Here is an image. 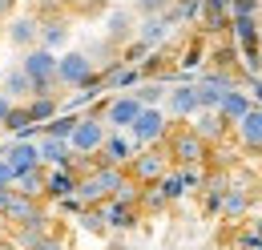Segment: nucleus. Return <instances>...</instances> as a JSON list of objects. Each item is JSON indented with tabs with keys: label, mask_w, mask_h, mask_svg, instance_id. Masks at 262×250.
<instances>
[{
	"label": "nucleus",
	"mask_w": 262,
	"mask_h": 250,
	"mask_svg": "<svg viewBox=\"0 0 262 250\" xmlns=\"http://www.w3.org/2000/svg\"><path fill=\"white\" fill-rule=\"evenodd\" d=\"M4 36L16 45V49H36L40 45V16H12Z\"/></svg>",
	"instance_id": "f8f14e48"
},
{
	"label": "nucleus",
	"mask_w": 262,
	"mask_h": 250,
	"mask_svg": "<svg viewBox=\"0 0 262 250\" xmlns=\"http://www.w3.org/2000/svg\"><path fill=\"white\" fill-rule=\"evenodd\" d=\"M8 202H12V190H0V218H4V210H8Z\"/></svg>",
	"instance_id": "c9c22d12"
},
{
	"label": "nucleus",
	"mask_w": 262,
	"mask_h": 250,
	"mask_svg": "<svg viewBox=\"0 0 262 250\" xmlns=\"http://www.w3.org/2000/svg\"><path fill=\"white\" fill-rule=\"evenodd\" d=\"M105 40L117 49V45H129L133 36H137V20H133L129 8H113V12H105Z\"/></svg>",
	"instance_id": "9b49d317"
},
{
	"label": "nucleus",
	"mask_w": 262,
	"mask_h": 250,
	"mask_svg": "<svg viewBox=\"0 0 262 250\" xmlns=\"http://www.w3.org/2000/svg\"><path fill=\"white\" fill-rule=\"evenodd\" d=\"M165 32H169V20L165 16H145L141 25H137V40L145 45V49H154V45H162Z\"/></svg>",
	"instance_id": "b1692460"
},
{
	"label": "nucleus",
	"mask_w": 262,
	"mask_h": 250,
	"mask_svg": "<svg viewBox=\"0 0 262 250\" xmlns=\"http://www.w3.org/2000/svg\"><path fill=\"white\" fill-rule=\"evenodd\" d=\"M25 109H29V121L33 125H45L57 117V109H61V97H29L25 101Z\"/></svg>",
	"instance_id": "5701e85b"
},
{
	"label": "nucleus",
	"mask_w": 262,
	"mask_h": 250,
	"mask_svg": "<svg viewBox=\"0 0 262 250\" xmlns=\"http://www.w3.org/2000/svg\"><path fill=\"white\" fill-rule=\"evenodd\" d=\"M165 117L169 121H190L198 113V97H194V85H173V89H165V101H162Z\"/></svg>",
	"instance_id": "1a4fd4ad"
},
{
	"label": "nucleus",
	"mask_w": 262,
	"mask_h": 250,
	"mask_svg": "<svg viewBox=\"0 0 262 250\" xmlns=\"http://www.w3.org/2000/svg\"><path fill=\"white\" fill-rule=\"evenodd\" d=\"M97 210H101V218H105L109 230H129V226H137V218H141L137 206H121V202H113V198H105Z\"/></svg>",
	"instance_id": "f3484780"
},
{
	"label": "nucleus",
	"mask_w": 262,
	"mask_h": 250,
	"mask_svg": "<svg viewBox=\"0 0 262 250\" xmlns=\"http://www.w3.org/2000/svg\"><path fill=\"white\" fill-rule=\"evenodd\" d=\"M190 129H194L198 137H202V141H206V145L214 150L218 141H226V133L234 129V125H230V121H222L218 113H194V121H190Z\"/></svg>",
	"instance_id": "4468645a"
},
{
	"label": "nucleus",
	"mask_w": 262,
	"mask_h": 250,
	"mask_svg": "<svg viewBox=\"0 0 262 250\" xmlns=\"http://www.w3.org/2000/svg\"><path fill=\"white\" fill-rule=\"evenodd\" d=\"M250 198H254V190H250V186H226L218 214H222V218H230V222H242L246 214H250Z\"/></svg>",
	"instance_id": "ddd939ff"
},
{
	"label": "nucleus",
	"mask_w": 262,
	"mask_h": 250,
	"mask_svg": "<svg viewBox=\"0 0 262 250\" xmlns=\"http://www.w3.org/2000/svg\"><path fill=\"white\" fill-rule=\"evenodd\" d=\"M33 250H65V238H61L57 230H49V234H45V238H40Z\"/></svg>",
	"instance_id": "2f4dec72"
},
{
	"label": "nucleus",
	"mask_w": 262,
	"mask_h": 250,
	"mask_svg": "<svg viewBox=\"0 0 262 250\" xmlns=\"http://www.w3.org/2000/svg\"><path fill=\"white\" fill-rule=\"evenodd\" d=\"M258 45H262V16H258Z\"/></svg>",
	"instance_id": "e433bc0d"
},
{
	"label": "nucleus",
	"mask_w": 262,
	"mask_h": 250,
	"mask_svg": "<svg viewBox=\"0 0 262 250\" xmlns=\"http://www.w3.org/2000/svg\"><path fill=\"white\" fill-rule=\"evenodd\" d=\"M97 73V65L89 53H81V49H73V53H61L57 57V85L61 89H77L85 77H93Z\"/></svg>",
	"instance_id": "423d86ee"
},
{
	"label": "nucleus",
	"mask_w": 262,
	"mask_h": 250,
	"mask_svg": "<svg viewBox=\"0 0 262 250\" xmlns=\"http://www.w3.org/2000/svg\"><path fill=\"white\" fill-rule=\"evenodd\" d=\"M0 93L8 97V101H12V105H25V101H29V97H33V81H29V77H25V69H20V65H16V69H8V73H4V81H0Z\"/></svg>",
	"instance_id": "a211bd4d"
},
{
	"label": "nucleus",
	"mask_w": 262,
	"mask_h": 250,
	"mask_svg": "<svg viewBox=\"0 0 262 250\" xmlns=\"http://www.w3.org/2000/svg\"><path fill=\"white\" fill-rule=\"evenodd\" d=\"M0 242H4V234H0Z\"/></svg>",
	"instance_id": "a19ab883"
},
{
	"label": "nucleus",
	"mask_w": 262,
	"mask_h": 250,
	"mask_svg": "<svg viewBox=\"0 0 262 250\" xmlns=\"http://www.w3.org/2000/svg\"><path fill=\"white\" fill-rule=\"evenodd\" d=\"M81 226H85L89 234H109V226H105V218H101L97 206H85V210H81Z\"/></svg>",
	"instance_id": "c756f323"
},
{
	"label": "nucleus",
	"mask_w": 262,
	"mask_h": 250,
	"mask_svg": "<svg viewBox=\"0 0 262 250\" xmlns=\"http://www.w3.org/2000/svg\"><path fill=\"white\" fill-rule=\"evenodd\" d=\"M12 182H16V178H12V170H8L4 157H0V190H12Z\"/></svg>",
	"instance_id": "72a5a7b5"
},
{
	"label": "nucleus",
	"mask_w": 262,
	"mask_h": 250,
	"mask_svg": "<svg viewBox=\"0 0 262 250\" xmlns=\"http://www.w3.org/2000/svg\"><path fill=\"white\" fill-rule=\"evenodd\" d=\"M4 129H12V133H20V137H25V133L33 129V121H29V109H25V105H12V109H8V121H4Z\"/></svg>",
	"instance_id": "c85d7f7f"
},
{
	"label": "nucleus",
	"mask_w": 262,
	"mask_h": 250,
	"mask_svg": "<svg viewBox=\"0 0 262 250\" xmlns=\"http://www.w3.org/2000/svg\"><path fill=\"white\" fill-rule=\"evenodd\" d=\"M0 157H4V165L12 170V178H20V174H29V170H36V165H40L36 141H29V137H16L8 150H0Z\"/></svg>",
	"instance_id": "6e6552de"
},
{
	"label": "nucleus",
	"mask_w": 262,
	"mask_h": 250,
	"mask_svg": "<svg viewBox=\"0 0 262 250\" xmlns=\"http://www.w3.org/2000/svg\"><path fill=\"white\" fill-rule=\"evenodd\" d=\"M36 154H40V165H49V170H69L73 165L69 141H57V137H36Z\"/></svg>",
	"instance_id": "2eb2a0df"
},
{
	"label": "nucleus",
	"mask_w": 262,
	"mask_h": 250,
	"mask_svg": "<svg viewBox=\"0 0 262 250\" xmlns=\"http://www.w3.org/2000/svg\"><path fill=\"white\" fill-rule=\"evenodd\" d=\"M165 170H169V154H165L162 141H158V145H141V150L129 157V165H125V178H129L133 186H154V182L162 178Z\"/></svg>",
	"instance_id": "7ed1b4c3"
},
{
	"label": "nucleus",
	"mask_w": 262,
	"mask_h": 250,
	"mask_svg": "<svg viewBox=\"0 0 262 250\" xmlns=\"http://www.w3.org/2000/svg\"><path fill=\"white\" fill-rule=\"evenodd\" d=\"M137 154V145H133L129 137L121 133V129H109V137H105V145L97 150V165H129V157Z\"/></svg>",
	"instance_id": "9d476101"
},
{
	"label": "nucleus",
	"mask_w": 262,
	"mask_h": 250,
	"mask_svg": "<svg viewBox=\"0 0 262 250\" xmlns=\"http://www.w3.org/2000/svg\"><path fill=\"white\" fill-rule=\"evenodd\" d=\"M141 109H145V105H141L133 93H113L109 101H105L101 121L109 125V129H129V125L137 121V113H141Z\"/></svg>",
	"instance_id": "0eeeda50"
},
{
	"label": "nucleus",
	"mask_w": 262,
	"mask_h": 250,
	"mask_svg": "<svg viewBox=\"0 0 262 250\" xmlns=\"http://www.w3.org/2000/svg\"><path fill=\"white\" fill-rule=\"evenodd\" d=\"M141 214H162V210H169V202H165V194L158 186H141Z\"/></svg>",
	"instance_id": "a878e982"
},
{
	"label": "nucleus",
	"mask_w": 262,
	"mask_h": 250,
	"mask_svg": "<svg viewBox=\"0 0 262 250\" xmlns=\"http://www.w3.org/2000/svg\"><path fill=\"white\" fill-rule=\"evenodd\" d=\"M73 125H77V117H53V121L40 125V137H57V141H69Z\"/></svg>",
	"instance_id": "bb28decb"
},
{
	"label": "nucleus",
	"mask_w": 262,
	"mask_h": 250,
	"mask_svg": "<svg viewBox=\"0 0 262 250\" xmlns=\"http://www.w3.org/2000/svg\"><path fill=\"white\" fill-rule=\"evenodd\" d=\"M8 109H12V101L0 93V129H4V121H8Z\"/></svg>",
	"instance_id": "f704fd0d"
},
{
	"label": "nucleus",
	"mask_w": 262,
	"mask_h": 250,
	"mask_svg": "<svg viewBox=\"0 0 262 250\" xmlns=\"http://www.w3.org/2000/svg\"><path fill=\"white\" fill-rule=\"evenodd\" d=\"M105 137H109V125L105 121H97V117H77L73 133H69V150H73V157H97Z\"/></svg>",
	"instance_id": "20e7f679"
},
{
	"label": "nucleus",
	"mask_w": 262,
	"mask_h": 250,
	"mask_svg": "<svg viewBox=\"0 0 262 250\" xmlns=\"http://www.w3.org/2000/svg\"><path fill=\"white\" fill-rule=\"evenodd\" d=\"M61 4H73V8H77V4H81V0H61Z\"/></svg>",
	"instance_id": "4c0bfd02"
},
{
	"label": "nucleus",
	"mask_w": 262,
	"mask_h": 250,
	"mask_svg": "<svg viewBox=\"0 0 262 250\" xmlns=\"http://www.w3.org/2000/svg\"><path fill=\"white\" fill-rule=\"evenodd\" d=\"M20 69L25 77L33 81V97H61V85H57V53L49 49H25L20 57Z\"/></svg>",
	"instance_id": "f03ea898"
},
{
	"label": "nucleus",
	"mask_w": 262,
	"mask_h": 250,
	"mask_svg": "<svg viewBox=\"0 0 262 250\" xmlns=\"http://www.w3.org/2000/svg\"><path fill=\"white\" fill-rule=\"evenodd\" d=\"M234 129H238V141H242L246 150H262V109L258 105H250V113L234 125Z\"/></svg>",
	"instance_id": "412c9836"
},
{
	"label": "nucleus",
	"mask_w": 262,
	"mask_h": 250,
	"mask_svg": "<svg viewBox=\"0 0 262 250\" xmlns=\"http://www.w3.org/2000/svg\"><path fill=\"white\" fill-rule=\"evenodd\" d=\"M69 40V16L65 12H53V16H40V49L57 53Z\"/></svg>",
	"instance_id": "dca6fc26"
},
{
	"label": "nucleus",
	"mask_w": 262,
	"mask_h": 250,
	"mask_svg": "<svg viewBox=\"0 0 262 250\" xmlns=\"http://www.w3.org/2000/svg\"><path fill=\"white\" fill-rule=\"evenodd\" d=\"M133 97H137L141 105H162V101H165V81H145Z\"/></svg>",
	"instance_id": "cd10ccee"
},
{
	"label": "nucleus",
	"mask_w": 262,
	"mask_h": 250,
	"mask_svg": "<svg viewBox=\"0 0 262 250\" xmlns=\"http://www.w3.org/2000/svg\"><path fill=\"white\" fill-rule=\"evenodd\" d=\"M258 77H262V73H258ZM258 89H262V81H258Z\"/></svg>",
	"instance_id": "ea45409f"
},
{
	"label": "nucleus",
	"mask_w": 262,
	"mask_h": 250,
	"mask_svg": "<svg viewBox=\"0 0 262 250\" xmlns=\"http://www.w3.org/2000/svg\"><path fill=\"white\" fill-rule=\"evenodd\" d=\"M246 113H250V97L242 93V89H230V93H222V101H218V117H222V121L238 125Z\"/></svg>",
	"instance_id": "6ab92c4d"
},
{
	"label": "nucleus",
	"mask_w": 262,
	"mask_h": 250,
	"mask_svg": "<svg viewBox=\"0 0 262 250\" xmlns=\"http://www.w3.org/2000/svg\"><path fill=\"white\" fill-rule=\"evenodd\" d=\"M258 194H262V178H258Z\"/></svg>",
	"instance_id": "58836bf2"
},
{
	"label": "nucleus",
	"mask_w": 262,
	"mask_h": 250,
	"mask_svg": "<svg viewBox=\"0 0 262 250\" xmlns=\"http://www.w3.org/2000/svg\"><path fill=\"white\" fill-rule=\"evenodd\" d=\"M169 4H173V0H137V12H141V16H162Z\"/></svg>",
	"instance_id": "7c9ffc66"
},
{
	"label": "nucleus",
	"mask_w": 262,
	"mask_h": 250,
	"mask_svg": "<svg viewBox=\"0 0 262 250\" xmlns=\"http://www.w3.org/2000/svg\"><path fill=\"white\" fill-rule=\"evenodd\" d=\"M45 182H49V165H36L29 174H20V178L12 182V190L25 194V198H45Z\"/></svg>",
	"instance_id": "4be33fe9"
},
{
	"label": "nucleus",
	"mask_w": 262,
	"mask_h": 250,
	"mask_svg": "<svg viewBox=\"0 0 262 250\" xmlns=\"http://www.w3.org/2000/svg\"><path fill=\"white\" fill-rule=\"evenodd\" d=\"M230 25H234V36H238L242 49L258 45V16H230Z\"/></svg>",
	"instance_id": "393cba45"
},
{
	"label": "nucleus",
	"mask_w": 262,
	"mask_h": 250,
	"mask_svg": "<svg viewBox=\"0 0 262 250\" xmlns=\"http://www.w3.org/2000/svg\"><path fill=\"white\" fill-rule=\"evenodd\" d=\"M73 190H77V174H73V170H49V182H45V202L73 198Z\"/></svg>",
	"instance_id": "aec40b11"
},
{
	"label": "nucleus",
	"mask_w": 262,
	"mask_h": 250,
	"mask_svg": "<svg viewBox=\"0 0 262 250\" xmlns=\"http://www.w3.org/2000/svg\"><path fill=\"white\" fill-rule=\"evenodd\" d=\"M12 12H16V0H0V25H8Z\"/></svg>",
	"instance_id": "473e14b6"
},
{
	"label": "nucleus",
	"mask_w": 262,
	"mask_h": 250,
	"mask_svg": "<svg viewBox=\"0 0 262 250\" xmlns=\"http://www.w3.org/2000/svg\"><path fill=\"white\" fill-rule=\"evenodd\" d=\"M162 150L169 154V165L173 170H190V165H206V157H210V145L198 137L194 129L186 121H173L165 129L162 137Z\"/></svg>",
	"instance_id": "f257e3e1"
},
{
	"label": "nucleus",
	"mask_w": 262,
	"mask_h": 250,
	"mask_svg": "<svg viewBox=\"0 0 262 250\" xmlns=\"http://www.w3.org/2000/svg\"><path fill=\"white\" fill-rule=\"evenodd\" d=\"M165 129H169V117H165L158 105H145L141 113H137V121L129 125V141L141 150V145H158L165 137Z\"/></svg>",
	"instance_id": "39448f33"
}]
</instances>
